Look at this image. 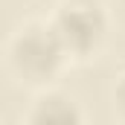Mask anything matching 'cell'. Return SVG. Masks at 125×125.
<instances>
[{"label": "cell", "instance_id": "obj_4", "mask_svg": "<svg viewBox=\"0 0 125 125\" xmlns=\"http://www.w3.org/2000/svg\"><path fill=\"white\" fill-rule=\"evenodd\" d=\"M111 105H114L116 119L125 122V70L116 76V82H114V87H111Z\"/></svg>", "mask_w": 125, "mask_h": 125}, {"label": "cell", "instance_id": "obj_2", "mask_svg": "<svg viewBox=\"0 0 125 125\" xmlns=\"http://www.w3.org/2000/svg\"><path fill=\"white\" fill-rule=\"evenodd\" d=\"M47 23L70 64L96 61L111 41V12L105 0H58Z\"/></svg>", "mask_w": 125, "mask_h": 125}, {"label": "cell", "instance_id": "obj_1", "mask_svg": "<svg viewBox=\"0 0 125 125\" xmlns=\"http://www.w3.org/2000/svg\"><path fill=\"white\" fill-rule=\"evenodd\" d=\"M3 64L15 84L26 90H44L64 76L70 58L61 50L55 32L50 29L47 18H26L9 32L3 47Z\"/></svg>", "mask_w": 125, "mask_h": 125}, {"label": "cell", "instance_id": "obj_3", "mask_svg": "<svg viewBox=\"0 0 125 125\" xmlns=\"http://www.w3.org/2000/svg\"><path fill=\"white\" fill-rule=\"evenodd\" d=\"M23 119L29 125H79L84 119V114L70 93H64L52 84V87L35 90Z\"/></svg>", "mask_w": 125, "mask_h": 125}]
</instances>
